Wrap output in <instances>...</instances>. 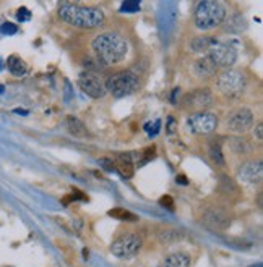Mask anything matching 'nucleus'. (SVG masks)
<instances>
[{"label":"nucleus","mask_w":263,"mask_h":267,"mask_svg":"<svg viewBox=\"0 0 263 267\" xmlns=\"http://www.w3.org/2000/svg\"><path fill=\"white\" fill-rule=\"evenodd\" d=\"M187 127H189V131L193 133V135H210L218 127V118H216L214 113L199 112L189 117Z\"/></svg>","instance_id":"nucleus-6"},{"label":"nucleus","mask_w":263,"mask_h":267,"mask_svg":"<svg viewBox=\"0 0 263 267\" xmlns=\"http://www.w3.org/2000/svg\"><path fill=\"white\" fill-rule=\"evenodd\" d=\"M159 128H161V122H159V120H156L153 123H146V125H145V130H146V133H148L149 136L158 135Z\"/></svg>","instance_id":"nucleus-22"},{"label":"nucleus","mask_w":263,"mask_h":267,"mask_svg":"<svg viewBox=\"0 0 263 267\" xmlns=\"http://www.w3.org/2000/svg\"><path fill=\"white\" fill-rule=\"evenodd\" d=\"M226 127L229 131L237 133V135H242V133L249 131L253 127L252 110H249L247 107H240V109L232 110L226 118Z\"/></svg>","instance_id":"nucleus-9"},{"label":"nucleus","mask_w":263,"mask_h":267,"mask_svg":"<svg viewBox=\"0 0 263 267\" xmlns=\"http://www.w3.org/2000/svg\"><path fill=\"white\" fill-rule=\"evenodd\" d=\"M218 42L216 37H205V36H200V37H195L193 42H192V49L195 52H210L211 47Z\"/></svg>","instance_id":"nucleus-18"},{"label":"nucleus","mask_w":263,"mask_h":267,"mask_svg":"<svg viewBox=\"0 0 263 267\" xmlns=\"http://www.w3.org/2000/svg\"><path fill=\"white\" fill-rule=\"evenodd\" d=\"M218 89L226 98H239L246 89L244 75L236 70H226L218 76Z\"/></svg>","instance_id":"nucleus-5"},{"label":"nucleus","mask_w":263,"mask_h":267,"mask_svg":"<svg viewBox=\"0 0 263 267\" xmlns=\"http://www.w3.org/2000/svg\"><path fill=\"white\" fill-rule=\"evenodd\" d=\"M77 199H83V201H84V199H86V201H88V198L84 196L81 191H73L72 195H69L67 198L63 199V204H69L70 201H77Z\"/></svg>","instance_id":"nucleus-24"},{"label":"nucleus","mask_w":263,"mask_h":267,"mask_svg":"<svg viewBox=\"0 0 263 267\" xmlns=\"http://www.w3.org/2000/svg\"><path fill=\"white\" fill-rule=\"evenodd\" d=\"M107 214L111 217L117 219V221H124V222H135V221H138V217L135 214H132L130 211H125L124 207H116V209H112V211H109Z\"/></svg>","instance_id":"nucleus-20"},{"label":"nucleus","mask_w":263,"mask_h":267,"mask_svg":"<svg viewBox=\"0 0 263 267\" xmlns=\"http://www.w3.org/2000/svg\"><path fill=\"white\" fill-rule=\"evenodd\" d=\"M159 267H190V259L184 253H174L167 256Z\"/></svg>","instance_id":"nucleus-16"},{"label":"nucleus","mask_w":263,"mask_h":267,"mask_svg":"<svg viewBox=\"0 0 263 267\" xmlns=\"http://www.w3.org/2000/svg\"><path fill=\"white\" fill-rule=\"evenodd\" d=\"M93 51H95L99 62L104 65H114L127 57L128 45L124 37L117 33H102L93 41Z\"/></svg>","instance_id":"nucleus-2"},{"label":"nucleus","mask_w":263,"mask_h":267,"mask_svg":"<svg viewBox=\"0 0 263 267\" xmlns=\"http://www.w3.org/2000/svg\"><path fill=\"white\" fill-rule=\"evenodd\" d=\"M216 70H218V66L214 65V62L208 55L203 57V59H200L195 63V73L199 75L200 78H205V80L213 78V76L216 75Z\"/></svg>","instance_id":"nucleus-14"},{"label":"nucleus","mask_w":263,"mask_h":267,"mask_svg":"<svg viewBox=\"0 0 263 267\" xmlns=\"http://www.w3.org/2000/svg\"><path fill=\"white\" fill-rule=\"evenodd\" d=\"M177 182H179L181 185H187V178L184 175H179V177H177Z\"/></svg>","instance_id":"nucleus-31"},{"label":"nucleus","mask_w":263,"mask_h":267,"mask_svg":"<svg viewBox=\"0 0 263 267\" xmlns=\"http://www.w3.org/2000/svg\"><path fill=\"white\" fill-rule=\"evenodd\" d=\"M261 130H263V125H261V123H258L257 128H255V131H253V135L257 136L258 141H261Z\"/></svg>","instance_id":"nucleus-30"},{"label":"nucleus","mask_w":263,"mask_h":267,"mask_svg":"<svg viewBox=\"0 0 263 267\" xmlns=\"http://www.w3.org/2000/svg\"><path fill=\"white\" fill-rule=\"evenodd\" d=\"M0 31H2L4 34H15L16 26L13 23H5V25H2V28H0Z\"/></svg>","instance_id":"nucleus-27"},{"label":"nucleus","mask_w":263,"mask_h":267,"mask_svg":"<svg viewBox=\"0 0 263 267\" xmlns=\"http://www.w3.org/2000/svg\"><path fill=\"white\" fill-rule=\"evenodd\" d=\"M228 10L221 2L203 0L195 8V25L202 31H210L226 20Z\"/></svg>","instance_id":"nucleus-3"},{"label":"nucleus","mask_w":263,"mask_h":267,"mask_svg":"<svg viewBox=\"0 0 263 267\" xmlns=\"http://www.w3.org/2000/svg\"><path fill=\"white\" fill-rule=\"evenodd\" d=\"M67 130L72 133L73 136H77V138H84L88 135V130H86V125L77 117H73L70 115L67 118Z\"/></svg>","instance_id":"nucleus-17"},{"label":"nucleus","mask_w":263,"mask_h":267,"mask_svg":"<svg viewBox=\"0 0 263 267\" xmlns=\"http://www.w3.org/2000/svg\"><path fill=\"white\" fill-rule=\"evenodd\" d=\"M142 248V238L137 233H127L119 236L117 240L112 243L111 251L117 257H130L140 251Z\"/></svg>","instance_id":"nucleus-8"},{"label":"nucleus","mask_w":263,"mask_h":267,"mask_svg":"<svg viewBox=\"0 0 263 267\" xmlns=\"http://www.w3.org/2000/svg\"><path fill=\"white\" fill-rule=\"evenodd\" d=\"M16 16H18V20H20V21H26V20H30V18H31L30 12H28L26 8H20L18 13H16Z\"/></svg>","instance_id":"nucleus-28"},{"label":"nucleus","mask_w":263,"mask_h":267,"mask_svg":"<svg viewBox=\"0 0 263 267\" xmlns=\"http://www.w3.org/2000/svg\"><path fill=\"white\" fill-rule=\"evenodd\" d=\"M59 16L69 25L81 28V30H95L104 25L106 20L104 13L98 7H84L69 2L59 7Z\"/></svg>","instance_id":"nucleus-1"},{"label":"nucleus","mask_w":263,"mask_h":267,"mask_svg":"<svg viewBox=\"0 0 263 267\" xmlns=\"http://www.w3.org/2000/svg\"><path fill=\"white\" fill-rule=\"evenodd\" d=\"M140 8V4L138 2H125L122 5V12H135Z\"/></svg>","instance_id":"nucleus-26"},{"label":"nucleus","mask_w":263,"mask_h":267,"mask_svg":"<svg viewBox=\"0 0 263 267\" xmlns=\"http://www.w3.org/2000/svg\"><path fill=\"white\" fill-rule=\"evenodd\" d=\"M214 102V98L210 89L202 88V89H195L189 94H185L182 98V106L184 109H189L193 112H205L206 109H210Z\"/></svg>","instance_id":"nucleus-7"},{"label":"nucleus","mask_w":263,"mask_h":267,"mask_svg":"<svg viewBox=\"0 0 263 267\" xmlns=\"http://www.w3.org/2000/svg\"><path fill=\"white\" fill-rule=\"evenodd\" d=\"M106 91H109L114 98H127L130 94H134L138 86V76L132 71H119L116 75H112L106 81Z\"/></svg>","instance_id":"nucleus-4"},{"label":"nucleus","mask_w":263,"mask_h":267,"mask_svg":"<svg viewBox=\"0 0 263 267\" xmlns=\"http://www.w3.org/2000/svg\"><path fill=\"white\" fill-rule=\"evenodd\" d=\"M239 180L247 185H255L261 182L263 177V167L260 160H249L246 164H242L239 174H237Z\"/></svg>","instance_id":"nucleus-13"},{"label":"nucleus","mask_w":263,"mask_h":267,"mask_svg":"<svg viewBox=\"0 0 263 267\" xmlns=\"http://www.w3.org/2000/svg\"><path fill=\"white\" fill-rule=\"evenodd\" d=\"M176 131V120L172 117H169L167 120V133H174Z\"/></svg>","instance_id":"nucleus-29"},{"label":"nucleus","mask_w":263,"mask_h":267,"mask_svg":"<svg viewBox=\"0 0 263 267\" xmlns=\"http://www.w3.org/2000/svg\"><path fill=\"white\" fill-rule=\"evenodd\" d=\"M7 66H8V70H10V73L15 75V76H23L28 71L26 63L20 59V57H16V55H10V57H8Z\"/></svg>","instance_id":"nucleus-19"},{"label":"nucleus","mask_w":263,"mask_h":267,"mask_svg":"<svg viewBox=\"0 0 263 267\" xmlns=\"http://www.w3.org/2000/svg\"><path fill=\"white\" fill-rule=\"evenodd\" d=\"M202 222L206 227H210L211 230H224L231 224V219L223 207L213 206L205 211V214L202 215Z\"/></svg>","instance_id":"nucleus-12"},{"label":"nucleus","mask_w":263,"mask_h":267,"mask_svg":"<svg viewBox=\"0 0 263 267\" xmlns=\"http://www.w3.org/2000/svg\"><path fill=\"white\" fill-rule=\"evenodd\" d=\"M78 86H80V89L84 94H88V96L93 98V99L104 98V94L107 92L104 83H102V80L99 78L96 73H91V71H86V73H81L80 75Z\"/></svg>","instance_id":"nucleus-11"},{"label":"nucleus","mask_w":263,"mask_h":267,"mask_svg":"<svg viewBox=\"0 0 263 267\" xmlns=\"http://www.w3.org/2000/svg\"><path fill=\"white\" fill-rule=\"evenodd\" d=\"M210 157L216 162V164L224 165V157H223V152H221V144L218 141H213L211 146H210Z\"/></svg>","instance_id":"nucleus-21"},{"label":"nucleus","mask_w":263,"mask_h":267,"mask_svg":"<svg viewBox=\"0 0 263 267\" xmlns=\"http://www.w3.org/2000/svg\"><path fill=\"white\" fill-rule=\"evenodd\" d=\"M159 204L164 206V207H167L169 211H172V209H174V201H172V198H171V196H167V195H164L161 199H159Z\"/></svg>","instance_id":"nucleus-25"},{"label":"nucleus","mask_w":263,"mask_h":267,"mask_svg":"<svg viewBox=\"0 0 263 267\" xmlns=\"http://www.w3.org/2000/svg\"><path fill=\"white\" fill-rule=\"evenodd\" d=\"M98 162H99V165H101V167H104V170H107V172L116 170V162L112 160V159L104 157V159H99Z\"/></svg>","instance_id":"nucleus-23"},{"label":"nucleus","mask_w":263,"mask_h":267,"mask_svg":"<svg viewBox=\"0 0 263 267\" xmlns=\"http://www.w3.org/2000/svg\"><path fill=\"white\" fill-rule=\"evenodd\" d=\"M134 162H132V156L130 152L128 154H119L117 156V160H116V170L120 172L122 177L125 178H130L132 175H134Z\"/></svg>","instance_id":"nucleus-15"},{"label":"nucleus","mask_w":263,"mask_h":267,"mask_svg":"<svg viewBox=\"0 0 263 267\" xmlns=\"http://www.w3.org/2000/svg\"><path fill=\"white\" fill-rule=\"evenodd\" d=\"M208 57L214 62L216 66H223V68H229L237 60V52L234 49L232 45L229 44H224V42H216L210 52H208Z\"/></svg>","instance_id":"nucleus-10"}]
</instances>
